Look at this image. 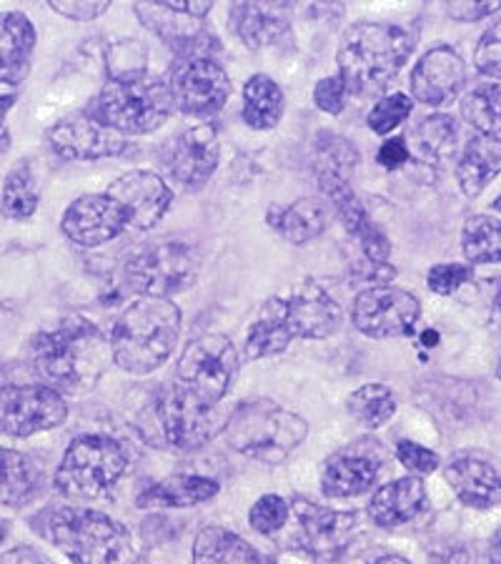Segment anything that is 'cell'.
I'll return each instance as SVG.
<instances>
[{"instance_id":"6da1fadb","label":"cell","mask_w":501,"mask_h":564,"mask_svg":"<svg viewBox=\"0 0 501 564\" xmlns=\"http://www.w3.org/2000/svg\"><path fill=\"white\" fill-rule=\"evenodd\" d=\"M31 364L45 387L58 394H86L111 367V339L86 316H68L29 344Z\"/></svg>"},{"instance_id":"7a4b0ae2","label":"cell","mask_w":501,"mask_h":564,"mask_svg":"<svg viewBox=\"0 0 501 564\" xmlns=\"http://www.w3.org/2000/svg\"><path fill=\"white\" fill-rule=\"evenodd\" d=\"M416 48V35L396 23H357L339 45V76L349 94L384 88Z\"/></svg>"},{"instance_id":"3957f363","label":"cell","mask_w":501,"mask_h":564,"mask_svg":"<svg viewBox=\"0 0 501 564\" xmlns=\"http://www.w3.org/2000/svg\"><path fill=\"white\" fill-rule=\"evenodd\" d=\"M181 334V312L171 299H139L116 318L113 361L131 375H151L166 364Z\"/></svg>"},{"instance_id":"277c9868","label":"cell","mask_w":501,"mask_h":564,"mask_svg":"<svg viewBox=\"0 0 501 564\" xmlns=\"http://www.w3.org/2000/svg\"><path fill=\"white\" fill-rule=\"evenodd\" d=\"M221 426L226 424H221L216 406L200 402L178 381L153 391L135 420V430L145 444L171 452L200 449Z\"/></svg>"},{"instance_id":"5b68a950","label":"cell","mask_w":501,"mask_h":564,"mask_svg":"<svg viewBox=\"0 0 501 564\" xmlns=\"http://www.w3.org/2000/svg\"><path fill=\"white\" fill-rule=\"evenodd\" d=\"M45 534L73 564H133V534L96 509L58 507L45 517Z\"/></svg>"},{"instance_id":"8992f818","label":"cell","mask_w":501,"mask_h":564,"mask_svg":"<svg viewBox=\"0 0 501 564\" xmlns=\"http://www.w3.org/2000/svg\"><path fill=\"white\" fill-rule=\"evenodd\" d=\"M233 452L263 464H281L308 436L304 416L288 412L271 399H253L236 406L224 426Z\"/></svg>"},{"instance_id":"52a82bcc","label":"cell","mask_w":501,"mask_h":564,"mask_svg":"<svg viewBox=\"0 0 501 564\" xmlns=\"http://www.w3.org/2000/svg\"><path fill=\"white\" fill-rule=\"evenodd\" d=\"M173 96L159 78H111L100 90L88 113L121 135L159 131L171 118Z\"/></svg>"},{"instance_id":"ba28073f","label":"cell","mask_w":501,"mask_h":564,"mask_svg":"<svg viewBox=\"0 0 501 564\" xmlns=\"http://www.w3.org/2000/svg\"><path fill=\"white\" fill-rule=\"evenodd\" d=\"M129 469V452L113 436L84 434L70 442L56 471V487L68 499H100Z\"/></svg>"},{"instance_id":"9c48e42d","label":"cell","mask_w":501,"mask_h":564,"mask_svg":"<svg viewBox=\"0 0 501 564\" xmlns=\"http://www.w3.org/2000/svg\"><path fill=\"white\" fill-rule=\"evenodd\" d=\"M200 253L186 241H159L126 261V281L143 299H171L196 284Z\"/></svg>"},{"instance_id":"30bf717a","label":"cell","mask_w":501,"mask_h":564,"mask_svg":"<svg viewBox=\"0 0 501 564\" xmlns=\"http://www.w3.org/2000/svg\"><path fill=\"white\" fill-rule=\"evenodd\" d=\"M288 544L296 552L316 562H336L349 552L353 536L359 534V514L339 512L306 499L291 505Z\"/></svg>"},{"instance_id":"8fae6325","label":"cell","mask_w":501,"mask_h":564,"mask_svg":"<svg viewBox=\"0 0 501 564\" xmlns=\"http://www.w3.org/2000/svg\"><path fill=\"white\" fill-rule=\"evenodd\" d=\"M239 375V354L224 334H204L188 341L178 359V384L208 406H216L229 394Z\"/></svg>"},{"instance_id":"7c38bea8","label":"cell","mask_w":501,"mask_h":564,"mask_svg":"<svg viewBox=\"0 0 501 564\" xmlns=\"http://www.w3.org/2000/svg\"><path fill=\"white\" fill-rule=\"evenodd\" d=\"M68 416L63 394L45 384H11L0 389V434L33 436L56 430Z\"/></svg>"},{"instance_id":"4fadbf2b","label":"cell","mask_w":501,"mask_h":564,"mask_svg":"<svg viewBox=\"0 0 501 564\" xmlns=\"http://www.w3.org/2000/svg\"><path fill=\"white\" fill-rule=\"evenodd\" d=\"M422 304L412 291L396 286H371L353 302V326L371 339H391L414 329Z\"/></svg>"},{"instance_id":"5bb4252c","label":"cell","mask_w":501,"mask_h":564,"mask_svg":"<svg viewBox=\"0 0 501 564\" xmlns=\"http://www.w3.org/2000/svg\"><path fill=\"white\" fill-rule=\"evenodd\" d=\"M171 96L188 116H214L231 96V80L214 58H186L171 73Z\"/></svg>"},{"instance_id":"9a60e30c","label":"cell","mask_w":501,"mask_h":564,"mask_svg":"<svg viewBox=\"0 0 501 564\" xmlns=\"http://www.w3.org/2000/svg\"><path fill=\"white\" fill-rule=\"evenodd\" d=\"M106 196H111L118 204L126 216V224L133 231H149L151 226H156L173 202V191L153 171L123 174L108 186Z\"/></svg>"},{"instance_id":"2e32d148","label":"cell","mask_w":501,"mask_h":564,"mask_svg":"<svg viewBox=\"0 0 501 564\" xmlns=\"http://www.w3.org/2000/svg\"><path fill=\"white\" fill-rule=\"evenodd\" d=\"M51 145L61 159L68 161H96V159H111L121 156L129 149V139L113 129H108L100 121H96L88 111L73 113L63 118L53 126Z\"/></svg>"},{"instance_id":"e0dca14e","label":"cell","mask_w":501,"mask_h":564,"mask_svg":"<svg viewBox=\"0 0 501 564\" xmlns=\"http://www.w3.org/2000/svg\"><path fill=\"white\" fill-rule=\"evenodd\" d=\"M221 145L214 126H194L171 141L166 151V163L171 178L186 191L204 188L218 169Z\"/></svg>"},{"instance_id":"ac0fdd59","label":"cell","mask_w":501,"mask_h":564,"mask_svg":"<svg viewBox=\"0 0 501 564\" xmlns=\"http://www.w3.org/2000/svg\"><path fill=\"white\" fill-rule=\"evenodd\" d=\"M63 234L68 236L73 243L86 249L104 247V243L113 241L121 236L129 224L126 216L111 196L106 194H90L80 196L73 202L66 214H63Z\"/></svg>"},{"instance_id":"d6986e66","label":"cell","mask_w":501,"mask_h":564,"mask_svg":"<svg viewBox=\"0 0 501 564\" xmlns=\"http://www.w3.org/2000/svg\"><path fill=\"white\" fill-rule=\"evenodd\" d=\"M467 86V63L449 45H436L412 70V96L418 104L446 106Z\"/></svg>"},{"instance_id":"ffe728a7","label":"cell","mask_w":501,"mask_h":564,"mask_svg":"<svg viewBox=\"0 0 501 564\" xmlns=\"http://www.w3.org/2000/svg\"><path fill=\"white\" fill-rule=\"evenodd\" d=\"M284 318L294 339H326L341 326V306L316 284H306L291 299H281Z\"/></svg>"},{"instance_id":"44dd1931","label":"cell","mask_w":501,"mask_h":564,"mask_svg":"<svg viewBox=\"0 0 501 564\" xmlns=\"http://www.w3.org/2000/svg\"><path fill=\"white\" fill-rule=\"evenodd\" d=\"M318 184H322L324 194L329 196V202L334 204V212L339 214L346 231L361 243L367 259L373 263H386V259L391 257V241L386 239V234L371 221V216L359 202V196L351 191L349 181L324 178L318 181Z\"/></svg>"},{"instance_id":"7402d4cb","label":"cell","mask_w":501,"mask_h":564,"mask_svg":"<svg viewBox=\"0 0 501 564\" xmlns=\"http://www.w3.org/2000/svg\"><path fill=\"white\" fill-rule=\"evenodd\" d=\"M381 459L373 452L349 447L326 462L322 471V489L326 497L349 499L367 495L377 485Z\"/></svg>"},{"instance_id":"603a6c76","label":"cell","mask_w":501,"mask_h":564,"mask_svg":"<svg viewBox=\"0 0 501 564\" xmlns=\"http://www.w3.org/2000/svg\"><path fill=\"white\" fill-rule=\"evenodd\" d=\"M426 509V487L418 477H401L379 487L369 502V517L377 527L396 530L414 522Z\"/></svg>"},{"instance_id":"cb8c5ba5","label":"cell","mask_w":501,"mask_h":564,"mask_svg":"<svg viewBox=\"0 0 501 564\" xmlns=\"http://www.w3.org/2000/svg\"><path fill=\"white\" fill-rule=\"evenodd\" d=\"M444 477L467 507L491 509L501 505V477L487 459L464 454L446 464Z\"/></svg>"},{"instance_id":"d4e9b609","label":"cell","mask_w":501,"mask_h":564,"mask_svg":"<svg viewBox=\"0 0 501 564\" xmlns=\"http://www.w3.org/2000/svg\"><path fill=\"white\" fill-rule=\"evenodd\" d=\"M288 13V3H236L231 8V21L246 48L261 51L286 39L291 31Z\"/></svg>"},{"instance_id":"484cf974","label":"cell","mask_w":501,"mask_h":564,"mask_svg":"<svg viewBox=\"0 0 501 564\" xmlns=\"http://www.w3.org/2000/svg\"><path fill=\"white\" fill-rule=\"evenodd\" d=\"M35 51V29L23 13L0 15V84L15 86L29 76Z\"/></svg>"},{"instance_id":"4316f807","label":"cell","mask_w":501,"mask_h":564,"mask_svg":"<svg viewBox=\"0 0 501 564\" xmlns=\"http://www.w3.org/2000/svg\"><path fill=\"white\" fill-rule=\"evenodd\" d=\"M218 495V481L198 475H176L149 485L135 499L141 509H184L204 505Z\"/></svg>"},{"instance_id":"83f0119b","label":"cell","mask_w":501,"mask_h":564,"mask_svg":"<svg viewBox=\"0 0 501 564\" xmlns=\"http://www.w3.org/2000/svg\"><path fill=\"white\" fill-rule=\"evenodd\" d=\"M501 174V139L499 135H481L464 145L457 166V181L467 196H479L491 178Z\"/></svg>"},{"instance_id":"f1b7e54d","label":"cell","mask_w":501,"mask_h":564,"mask_svg":"<svg viewBox=\"0 0 501 564\" xmlns=\"http://www.w3.org/2000/svg\"><path fill=\"white\" fill-rule=\"evenodd\" d=\"M266 221L273 231L284 236L294 247L318 239L326 229V208L314 198H298L288 206H273L266 214Z\"/></svg>"},{"instance_id":"f546056e","label":"cell","mask_w":501,"mask_h":564,"mask_svg":"<svg viewBox=\"0 0 501 564\" xmlns=\"http://www.w3.org/2000/svg\"><path fill=\"white\" fill-rule=\"evenodd\" d=\"M190 564H266V557L226 527H204L194 542Z\"/></svg>"},{"instance_id":"4dcf8cb0","label":"cell","mask_w":501,"mask_h":564,"mask_svg":"<svg viewBox=\"0 0 501 564\" xmlns=\"http://www.w3.org/2000/svg\"><path fill=\"white\" fill-rule=\"evenodd\" d=\"M41 471L25 454L0 447V507H23L39 495Z\"/></svg>"},{"instance_id":"1f68e13d","label":"cell","mask_w":501,"mask_h":564,"mask_svg":"<svg viewBox=\"0 0 501 564\" xmlns=\"http://www.w3.org/2000/svg\"><path fill=\"white\" fill-rule=\"evenodd\" d=\"M291 341H294V336L286 326L284 304H281V299H271L261 306L257 322L251 324V332L246 336V357H273V354L284 351Z\"/></svg>"},{"instance_id":"d6a6232c","label":"cell","mask_w":501,"mask_h":564,"mask_svg":"<svg viewBox=\"0 0 501 564\" xmlns=\"http://www.w3.org/2000/svg\"><path fill=\"white\" fill-rule=\"evenodd\" d=\"M284 116V94L269 76H253L243 86V121L257 131H269Z\"/></svg>"},{"instance_id":"836d02e7","label":"cell","mask_w":501,"mask_h":564,"mask_svg":"<svg viewBox=\"0 0 501 564\" xmlns=\"http://www.w3.org/2000/svg\"><path fill=\"white\" fill-rule=\"evenodd\" d=\"M414 149L418 156L429 163H442L451 159L457 149V121L446 113L426 116L412 133Z\"/></svg>"},{"instance_id":"e575fe53","label":"cell","mask_w":501,"mask_h":564,"mask_svg":"<svg viewBox=\"0 0 501 564\" xmlns=\"http://www.w3.org/2000/svg\"><path fill=\"white\" fill-rule=\"evenodd\" d=\"M41 198L39 181H35L33 169L29 163H18L11 169V174L6 176L3 184V196H0V212L6 218H13V221H25L35 214Z\"/></svg>"},{"instance_id":"d590c367","label":"cell","mask_w":501,"mask_h":564,"mask_svg":"<svg viewBox=\"0 0 501 564\" xmlns=\"http://www.w3.org/2000/svg\"><path fill=\"white\" fill-rule=\"evenodd\" d=\"M461 251L469 263H501V221L471 216L461 231Z\"/></svg>"},{"instance_id":"8d00e7d4","label":"cell","mask_w":501,"mask_h":564,"mask_svg":"<svg viewBox=\"0 0 501 564\" xmlns=\"http://www.w3.org/2000/svg\"><path fill=\"white\" fill-rule=\"evenodd\" d=\"M349 412L367 430H379L396 414V397L384 384H367L349 397Z\"/></svg>"},{"instance_id":"74e56055","label":"cell","mask_w":501,"mask_h":564,"mask_svg":"<svg viewBox=\"0 0 501 564\" xmlns=\"http://www.w3.org/2000/svg\"><path fill=\"white\" fill-rule=\"evenodd\" d=\"M359 163V153L341 135L322 133L316 139V176L318 181L324 178H339L349 181L353 169Z\"/></svg>"},{"instance_id":"f35d334b","label":"cell","mask_w":501,"mask_h":564,"mask_svg":"<svg viewBox=\"0 0 501 564\" xmlns=\"http://www.w3.org/2000/svg\"><path fill=\"white\" fill-rule=\"evenodd\" d=\"M461 116L481 135L501 133V86H477L464 96Z\"/></svg>"},{"instance_id":"ab89813d","label":"cell","mask_w":501,"mask_h":564,"mask_svg":"<svg viewBox=\"0 0 501 564\" xmlns=\"http://www.w3.org/2000/svg\"><path fill=\"white\" fill-rule=\"evenodd\" d=\"M412 108H414V98L406 96V94H391L384 96L381 101L371 108V113L367 116V123L373 133L379 135H386L406 121L409 116H412Z\"/></svg>"},{"instance_id":"60d3db41","label":"cell","mask_w":501,"mask_h":564,"mask_svg":"<svg viewBox=\"0 0 501 564\" xmlns=\"http://www.w3.org/2000/svg\"><path fill=\"white\" fill-rule=\"evenodd\" d=\"M291 514V505L279 495H263L257 505L251 507L249 522L259 534H276L281 527H286Z\"/></svg>"},{"instance_id":"b9f144b4","label":"cell","mask_w":501,"mask_h":564,"mask_svg":"<svg viewBox=\"0 0 501 564\" xmlns=\"http://www.w3.org/2000/svg\"><path fill=\"white\" fill-rule=\"evenodd\" d=\"M471 276L473 269L464 267V263H436V267H432L426 281H429V289L434 294L449 296L467 284V281H471Z\"/></svg>"},{"instance_id":"7bdbcfd3","label":"cell","mask_w":501,"mask_h":564,"mask_svg":"<svg viewBox=\"0 0 501 564\" xmlns=\"http://www.w3.org/2000/svg\"><path fill=\"white\" fill-rule=\"evenodd\" d=\"M473 66L487 76L501 78V23L491 25V29L481 35L477 45V53H473Z\"/></svg>"},{"instance_id":"ee69618b","label":"cell","mask_w":501,"mask_h":564,"mask_svg":"<svg viewBox=\"0 0 501 564\" xmlns=\"http://www.w3.org/2000/svg\"><path fill=\"white\" fill-rule=\"evenodd\" d=\"M396 459L412 471V475H432L439 469V454L422 447L416 442H399L396 444Z\"/></svg>"},{"instance_id":"f6af8a7d","label":"cell","mask_w":501,"mask_h":564,"mask_svg":"<svg viewBox=\"0 0 501 564\" xmlns=\"http://www.w3.org/2000/svg\"><path fill=\"white\" fill-rule=\"evenodd\" d=\"M346 94H349V88H346L344 78L329 76V78H322L316 84L314 101L324 113H341L344 104H346Z\"/></svg>"},{"instance_id":"bcb514c9","label":"cell","mask_w":501,"mask_h":564,"mask_svg":"<svg viewBox=\"0 0 501 564\" xmlns=\"http://www.w3.org/2000/svg\"><path fill=\"white\" fill-rule=\"evenodd\" d=\"M446 11H449L454 21L471 23V21H481V18L501 11V0H484V3H449Z\"/></svg>"},{"instance_id":"7dc6e473","label":"cell","mask_w":501,"mask_h":564,"mask_svg":"<svg viewBox=\"0 0 501 564\" xmlns=\"http://www.w3.org/2000/svg\"><path fill=\"white\" fill-rule=\"evenodd\" d=\"M53 11L70 18V21H94V18L104 15L108 11V6L111 3H61V0H53V3H48Z\"/></svg>"},{"instance_id":"c3c4849f","label":"cell","mask_w":501,"mask_h":564,"mask_svg":"<svg viewBox=\"0 0 501 564\" xmlns=\"http://www.w3.org/2000/svg\"><path fill=\"white\" fill-rule=\"evenodd\" d=\"M409 156H412V153H409L404 139H391L379 149L377 161H379V166H384L386 171H394L399 166H404Z\"/></svg>"},{"instance_id":"681fc988","label":"cell","mask_w":501,"mask_h":564,"mask_svg":"<svg viewBox=\"0 0 501 564\" xmlns=\"http://www.w3.org/2000/svg\"><path fill=\"white\" fill-rule=\"evenodd\" d=\"M159 3L173 13L188 18H206L214 11V3H208V0H159Z\"/></svg>"},{"instance_id":"f907efd6","label":"cell","mask_w":501,"mask_h":564,"mask_svg":"<svg viewBox=\"0 0 501 564\" xmlns=\"http://www.w3.org/2000/svg\"><path fill=\"white\" fill-rule=\"evenodd\" d=\"M0 564H53V562L33 547H15L11 552L0 554Z\"/></svg>"},{"instance_id":"816d5d0a","label":"cell","mask_w":501,"mask_h":564,"mask_svg":"<svg viewBox=\"0 0 501 564\" xmlns=\"http://www.w3.org/2000/svg\"><path fill=\"white\" fill-rule=\"evenodd\" d=\"M13 108V96L11 94H3L0 96V159L6 156L8 149H11V131L6 129V116L8 111Z\"/></svg>"},{"instance_id":"f5cc1de1","label":"cell","mask_w":501,"mask_h":564,"mask_svg":"<svg viewBox=\"0 0 501 564\" xmlns=\"http://www.w3.org/2000/svg\"><path fill=\"white\" fill-rule=\"evenodd\" d=\"M434 564H473V557L464 547H449L436 554Z\"/></svg>"},{"instance_id":"db71d44e","label":"cell","mask_w":501,"mask_h":564,"mask_svg":"<svg viewBox=\"0 0 501 564\" xmlns=\"http://www.w3.org/2000/svg\"><path fill=\"white\" fill-rule=\"evenodd\" d=\"M489 318L494 326H501V279L491 281L489 284Z\"/></svg>"},{"instance_id":"11a10c76","label":"cell","mask_w":501,"mask_h":564,"mask_svg":"<svg viewBox=\"0 0 501 564\" xmlns=\"http://www.w3.org/2000/svg\"><path fill=\"white\" fill-rule=\"evenodd\" d=\"M489 564H501V527L497 530V534L491 536V544H489Z\"/></svg>"},{"instance_id":"9f6ffc18","label":"cell","mask_w":501,"mask_h":564,"mask_svg":"<svg viewBox=\"0 0 501 564\" xmlns=\"http://www.w3.org/2000/svg\"><path fill=\"white\" fill-rule=\"evenodd\" d=\"M371 564H412V562L399 557V554H386V557H379L377 562H371Z\"/></svg>"},{"instance_id":"6f0895ef","label":"cell","mask_w":501,"mask_h":564,"mask_svg":"<svg viewBox=\"0 0 501 564\" xmlns=\"http://www.w3.org/2000/svg\"><path fill=\"white\" fill-rule=\"evenodd\" d=\"M424 341H426V344H432V341H436V334H432V332H426V334H424Z\"/></svg>"},{"instance_id":"680465c9","label":"cell","mask_w":501,"mask_h":564,"mask_svg":"<svg viewBox=\"0 0 501 564\" xmlns=\"http://www.w3.org/2000/svg\"><path fill=\"white\" fill-rule=\"evenodd\" d=\"M494 208H497V212H501V196L494 202Z\"/></svg>"},{"instance_id":"91938a15","label":"cell","mask_w":501,"mask_h":564,"mask_svg":"<svg viewBox=\"0 0 501 564\" xmlns=\"http://www.w3.org/2000/svg\"><path fill=\"white\" fill-rule=\"evenodd\" d=\"M0 544H3V524H0Z\"/></svg>"},{"instance_id":"94428289","label":"cell","mask_w":501,"mask_h":564,"mask_svg":"<svg viewBox=\"0 0 501 564\" xmlns=\"http://www.w3.org/2000/svg\"><path fill=\"white\" fill-rule=\"evenodd\" d=\"M497 375H499V379H501V359H499V369H497Z\"/></svg>"}]
</instances>
